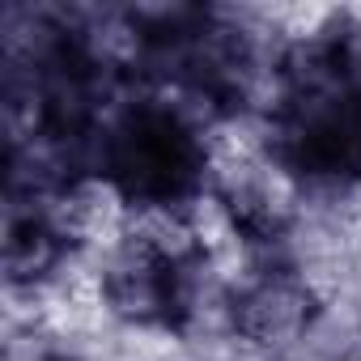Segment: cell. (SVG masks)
<instances>
[{"mask_svg": "<svg viewBox=\"0 0 361 361\" xmlns=\"http://www.w3.org/2000/svg\"><path fill=\"white\" fill-rule=\"evenodd\" d=\"M331 60H336V81L344 98L361 102V18L331 22Z\"/></svg>", "mask_w": 361, "mask_h": 361, "instance_id": "obj_5", "label": "cell"}, {"mask_svg": "<svg viewBox=\"0 0 361 361\" xmlns=\"http://www.w3.org/2000/svg\"><path fill=\"white\" fill-rule=\"evenodd\" d=\"M94 281L102 314L119 331H174L183 336L192 268H178L140 238L123 234L115 247L94 255Z\"/></svg>", "mask_w": 361, "mask_h": 361, "instance_id": "obj_3", "label": "cell"}, {"mask_svg": "<svg viewBox=\"0 0 361 361\" xmlns=\"http://www.w3.org/2000/svg\"><path fill=\"white\" fill-rule=\"evenodd\" d=\"M226 361H259V357H243V353H234V357H226Z\"/></svg>", "mask_w": 361, "mask_h": 361, "instance_id": "obj_6", "label": "cell"}, {"mask_svg": "<svg viewBox=\"0 0 361 361\" xmlns=\"http://www.w3.org/2000/svg\"><path fill=\"white\" fill-rule=\"evenodd\" d=\"M94 170L132 209L192 204L209 192V128L136 85L102 128Z\"/></svg>", "mask_w": 361, "mask_h": 361, "instance_id": "obj_1", "label": "cell"}, {"mask_svg": "<svg viewBox=\"0 0 361 361\" xmlns=\"http://www.w3.org/2000/svg\"><path fill=\"white\" fill-rule=\"evenodd\" d=\"M327 293L293 259H259L230 285L226 331L243 357L289 361L310 348L327 319Z\"/></svg>", "mask_w": 361, "mask_h": 361, "instance_id": "obj_2", "label": "cell"}, {"mask_svg": "<svg viewBox=\"0 0 361 361\" xmlns=\"http://www.w3.org/2000/svg\"><path fill=\"white\" fill-rule=\"evenodd\" d=\"M81 255L56 230L39 200L5 196V238H0V268H5L9 298H43Z\"/></svg>", "mask_w": 361, "mask_h": 361, "instance_id": "obj_4", "label": "cell"}]
</instances>
